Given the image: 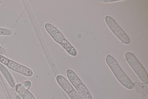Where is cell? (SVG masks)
<instances>
[{"instance_id": "8992f818", "label": "cell", "mask_w": 148, "mask_h": 99, "mask_svg": "<svg viewBox=\"0 0 148 99\" xmlns=\"http://www.w3.org/2000/svg\"><path fill=\"white\" fill-rule=\"evenodd\" d=\"M106 24L115 35L123 43L128 44L130 43V38L112 17L106 16L105 18Z\"/></svg>"}, {"instance_id": "8fae6325", "label": "cell", "mask_w": 148, "mask_h": 99, "mask_svg": "<svg viewBox=\"0 0 148 99\" xmlns=\"http://www.w3.org/2000/svg\"><path fill=\"white\" fill-rule=\"evenodd\" d=\"M21 84L28 89L32 85V82L30 80H27L23 82Z\"/></svg>"}, {"instance_id": "9c48e42d", "label": "cell", "mask_w": 148, "mask_h": 99, "mask_svg": "<svg viewBox=\"0 0 148 99\" xmlns=\"http://www.w3.org/2000/svg\"><path fill=\"white\" fill-rule=\"evenodd\" d=\"M0 71L10 87L12 88H15L16 84L14 78L6 67L1 63H0Z\"/></svg>"}, {"instance_id": "3957f363", "label": "cell", "mask_w": 148, "mask_h": 99, "mask_svg": "<svg viewBox=\"0 0 148 99\" xmlns=\"http://www.w3.org/2000/svg\"><path fill=\"white\" fill-rule=\"evenodd\" d=\"M66 74L71 83L84 99H93L86 86L73 70L68 69L66 71Z\"/></svg>"}, {"instance_id": "7a4b0ae2", "label": "cell", "mask_w": 148, "mask_h": 99, "mask_svg": "<svg viewBox=\"0 0 148 99\" xmlns=\"http://www.w3.org/2000/svg\"><path fill=\"white\" fill-rule=\"evenodd\" d=\"M106 61L114 76L121 84L128 89H132L134 87L133 84L114 58L109 55L106 57Z\"/></svg>"}, {"instance_id": "4fadbf2b", "label": "cell", "mask_w": 148, "mask_h": 99, "mask_svg": "<svg viewBox=\"0 0 148 99\" xmlns=\"http://www.w3.org/2000/svg\"><path fill=\"white\" fill-rule=\"evenodd\" d=\"M15 99H23L17 93H16L15 94Z\"/></svg>"}, {"instance_id": "ba28073f", "label": "cell", "mask_w": 148, "mask_h": 99, "mask_svg": "<svg viewBox=\"0 0 148 99\" xmlns=\"http://www.w3.org/2000/svg\"><path fill=\"white\" fill-rule=\"evenodd\" d=\"M15 88L17 93L23 99H36L33 94L21 84H16Z\"/></svg>"}, {"instance_id": "5bb4252c", "label": "cell", "mask_w": 148, "mask_h": 99, "mask_svg": "<svg viewBox=\"0 0 148 99\" xmlns=\"http://www.w3.org/2000/svg\"><path fill=\"white\" fill-rule=\"evenodd\" d=\"M1 4V1H0V5Z\"/></svg>"}, {"instance_id": "6da1fadb", "label": "cell", "mask_w": 148, "mask_h": 99, "mask_svg": "<svg viewBox=\"0 0 148 99\" xmlns=\"http://www.w3.org/2000/svg\"><path fill=\"white\" fill-rule=\"evenodd\" d=\"M45 27L53 39L59 44L68 53L73 57L77 55V52L76 49L57 28L49 23H46L45 25Z\"/></svg>"}, {"instance_id": "52a82bcc", "label": "cell", "mask_w": 148, "mask_h": 99, "mask_svg": "<svg viewBox=\"0 0 148 99\" xmlns=\"http://www.w3.org/2000/svg\"><path fill=\"white\" fill-rule=\"evenodd\" d=\"M56 80L58 84L71 99H84L64 76L61 75H58L56 77Z\"/></svg>"}, {"instance_id": "30bf717a", "label": "cell", "mask_w": 148, "mask_h": 99, "mask_svg": "<svg viewBox=\"0 0 148 99\" xmlns=\"http://www.w3.org/2000/svg\"><path fill=\"white\" fill-rule=\"evenodd\" d=\"M12 33V31L10 29L0 27V35L10 36Z\"/></svg>"}, {"instance_id": "277c9868", "label": "cell", "mask_w": 148, "mask_h": 99, "mask_svg": "<svg viewBox=\"0 0 148 99\" xmlns=\"http://www.w3.org/2000/svg\"><path fill=\"white\" fill-rule=\"evenodd\" d=\"M125 58L130 66L140 80L145 84L148 83V77L145 70L136 57L132 53L127 52Z\"/></svg>"}, {"instance_id": "7c38bea8", "label": "cell", "mask_w": 148, "mask_h": 99, "mask_svg": "<svg viewBox=\"0 0 148 99\" xmlns=\"http://www.w3.org/2000/svg\"><path fill=\"white\" fill-rule=\"evenodd\" d=\"M6 51L5 49L0 45V55H3L5 54Z\"/></svg>"}, {"instance_id": "5b68a950", "label": "cell", "mask_w": 148, "mask_h": 99, "mask_svg": "<svg viewBox=\"0 0 148 99\" xmlns=\"http://www.w3.org/2000/svg\"><path fill=\"white\" fill-rule=\"evenodd\" d=\"M0 63L25 76L30 77L33 75V71L29 68L1 55H0Z\"/></svg>"}]
</instances>
